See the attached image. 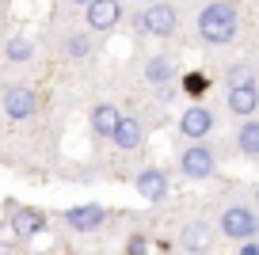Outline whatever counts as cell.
<instances>
[{"mask_svg":"<svg viewBox=\"0 0 259 255\" xmlns=\"http://www.w3.org/2000/svg\"><path fill=\"white\" fill-rule=\"evenodd\" d=\"M134 187H138V194L145 202H164V198H168V191H171L168 176H164L160 167H145V172L134 179Z\"/></svg>","mask_w":259,"mask_h":255,"instance_id":"cell-11","label":"cell"},{"mask_svg":"<svg viewBox=\"0 0 259 255\" xmlns=\"http://www.w3.org/2000/svg\"><path fill=\"white\" fill-rule=\"evenodd\" d=\"M103 221H107V209L96 206V202H84V206L65 209V225H69L73 232H96Z\"/></svg>","mask_w":259,"mask_h":255,"instance_id":"cell-9","label":"cell"},{"mask_svg":"<svg viewBox=\"0 0 259 255\" xmlns=\"http://www.w3.org/2000/svg\"><path fill=\"white\" fill-rule=\"evenodd\" d=\"M65 54L73 57V61H84V57H92V54H96V42H92V34L73 31L69 38H65Z\"/></svg>","mask_w":259,"mask_h":255,"instance_id":"cell-18","label":"cell"},{"mask_svg":"<svg viewBox=\"0 0 259 255\" xmlns=\"http://www.w3.org/2000/svg\"><path fill=\"white\" fill-rule=\"evenodd\" d=\"M145 247H149V240L141 236V232H134V236L126 240V255H145Z\"/></svg>","mask_w":259,"mask_h":255,"instance_id":"cell-20","label":"cell"},{"mask_svg":"<svg viewBox=\"0 0 259 255\" xmlns=\"http://www.w3.org/2000/svg\"><path fill=\"white\" fill-rule=\"evenodd\" d=\"M111 141H114V149H122V152L141 149V145H145V126H141V118L122 114L118 126H114V134H111Z\"/></svg>","mask_w":259,"mask_h":255,"instance_id":"cell-10","label":"cell"},{"mask_svg":"<svg viewBox=\"0 0 259 255\" xmlns=\"http://www.w3.org/2000/svg\"><path fill=\"white\" fill-rule=\"evenodd\" d=\"M183 88L191 92V96H202V92H206V76H198V72H191V76L183 80Z\"/></svg>","mask_w":259,"mask_h":255,"instance_id":"cell-21","label":"cell"},{"mask_svg":"<svg viewBox=\"0 0 259 255\" xmlns=\"http://www.w3.org/2000/svg\"><path fill=\"white\" fill-rule=\"evenodd\" d=\"M84 23H88V31H114V27L122 23V4L118 0H92V4H84Z\"/></svg>","mask_w":259,"mask_h":255,"instance_id":"cell-8","label":"cell"},{"mask_svg":"<svg viewBox=\"0 0 259 255\" xmlns=\"http://www.w3.org/2000/svg\"><path fill=\"white\" fill-rule=\"evenodd\" d=\"M225 80H229V88H236V84H255V69H251L248 61H240V65H233V69L225 72Z\"/></svg>","mask_w":259,"mask_h":255,"instance_id":"cell-19","label":"cell"},{"mask_svg":"<svg viewBox=\"0 0 259 255\" xmlns=\"http://www.w3.org/2000/svg\"><path fill=\"white\" fill-rule=\"evenodd\" d=\"M73 4H92V0H73Z\"/></svg>","mask_w":259,"mask_h":255,"instance_id":"cell-24","label":"cell"},{"mask_svg":"<svg viewBox=\"0 0 259 255\" xmlns=\"http://www.w3.org/2000/svg\"><path fill=\"white\" fill-rule=\"evenodd\" d=\"M171 76H176V61H171V57L156 54V57H149V61H145V80L153 84V88H168Z\"/></svg>","mask_w":259,"mask_h":255,"instance_id":"cell-15","label":"cell"},{"mask_svg":"<svg viewBox=\"0 0 259 255\" xmlns=\"http://www.w3.org/2000/svg\"><path fill=\"white\" fill-rule=\"evenodd\" d=\"M229 111L236 114V118H251V114L259 111V84H236V88H229Z\"/></svg>","mask_w":259,"mask_h":255,"instance_id":"cell-12","label":"cell"},{"mask_svg":"<svg viewBox=\"0 0 259 255\" xmlns=\"http://www.w3.org/2000/svg\"><path fill=\"white\" fill-rule=\"evenodd\" d=\"M236 27H240V16H236V4L229 0H210L198 12V38L206 46H229L236 38Z\"/></svg>","mask_w":259,"mask_h":255,"instance_id":"cell-1","label":"cell"},{"mask_svg":"<svg viewBox=\"0 0 259 255\" xmlns=\"http://www.w3.org/2000/svg\"><path fill=\"white\" fill-rule=\"evenodd\" d=\"M4 57H8L12 65H23L34 57V42L27 38V34H12L8 42H4Z\"/></svg>","mask_w":259,"mask_h":255,"instance_id":"cell-17","label":"cell"},{"mask_svg":"<svg viewBox=\"0 0 259 255\" xmlns=\"http://www.w3.org/2000/svg\"><path fill=\"white\" fill-rule=\"evenodd\" d=\"M8 229H12L16 240H31V236H38V232H46V214L8 202Z\"/></svg>","mask_w":259,"mask_h":255,"instance_id":"cell-6","label":"cell"},{"mask_svg":"<svg viewBox=\"0 0 259 255\" xmlns=\"http://www.w3.org/2000/svg\"><path fill=\"white\" fill-rule=\"evenodd\" d=\"M134 27H138L141 34H153V38H171L176 27H179V16H176V8H171L168 0H160V4H149L145 12H138Z\"/></svg>","mask_w":259,"mask_h":255,"instance_id":"cell-3","label":"cell"},{"mask_svg":"<svg viewBox=\"0 0 259 255\" xmlns=\"http://www.w3.org/2000/svg\"><path fill=\"white\" fill-rule=\"evenodd\" d=\"M236 149L244 156H259V118H244L236 126Z\"/></svg>","mask_w":259,"mask_h":255,"instance_id":"cell-16","label":"cell"},{"mask_svg":"<svg viewBox=\"0 0 259 255\" xmlns=\"http://www.w3.org/2000/svg\"><path fill=\"white\" fill-rule=\"evenodd\" d=\"M236 255H259V240H244Z\"/></svg>","mask_w":259,"mask_h":255,"instance_id":"cell-22","label":"cell"},{"mask_svg":"<svg viewBox=\"0 0 259 255\" xmlns=\"http://www.w3.org/2000/svg\"><path fill=\"white\" fill-rule=\"evenodd\" d=\"M218 229L225 240L233 244H244V240H255L259 236V209L255 206H225L218 217Z\"/></svg>","mask_w":259,"mask_h":255,"instance_id":"cell-2","label":"cell"},{"mask_svg":"<svg viewBox=\"0 0 259 255\" xmlns=\"http://www.w3.org/2000/svg\"><path fill=\"white\" fill-rule=\"evenodd\" d=\"M255 209H259V187H255Z\"/></svg>","mask_w":259,"mask_h":255,"instance_id":"cell-23","label":"cell"},{"mask_svg":"<svg viewBox=\"0 0 259 255\" xmlns=\"http://www.w3.org/2000/svg\"><path fill=\"white\" fill-rule=\"evenodd\" d=\"M118 118H122V114H118V107H114V103H96V107H92V134H96V137H111L114 134V126H118Z\"/></svg>","mask_w":259,"mask_h":255,"instance_id":"cell-14","label":"cell"},{"mask_svg":"<svg viewBox=\"0 0 259 255\" xmlns=\"http://www.w3.org/2000/svg\"><path fill=\"white\" fill-rule=\"evenodd\" d=\"M187 255H198V251H187Z\"/></svg>","mask_w":259,"mask_h":255,"instance_id":"cell-25","label":"cell"},{"mask_svg":"<svg viewBox=\"0 0 259 255\" xmlns=\"http://www.w3.org/2000/svg\"><path fill=\"white\" fill-rule=\"evenodd\" d=\"M179 172H183L187 179H210L213 172H218V156H213L210 145L194 141L183 149V156H179Z\"/></svg>","mask_w":259,"mask_h":255,"instance_id":"cell-4","label":"cell"},{"mask_svg":"<svg viewBox=\"0 0 259 255\" xmlns=\"http://www.w3.org/2000/svg\"><path fill=\"white\" fill-rule=\"evenodd\" d=\"M0 103H4V114H8L12 122H27L38 111V96H34V88H27V84H8L4 96H0Z\"/></svg>","mask_w":259,"mask_h":255,"instance_id":"cell-5","label":"cell"},{"mask_svg":"<svg viewBox=\"0 0 259 255\" xmlns=\"http://www.w3.org/2000/svg\"><path fill=\"white\" fill-rule=\"evenodd\" d=\"M179 134L187 137V141H206V137L213 134V111L210 107H187L183 114H179Z\"/></svg>","mask_w":259,"mask_h":255,"instance_id":"cell-7","label":"cell"},{"mask_svg":"<svg viewBox=\"0 0 259 255\" xmlns=\"http://www.w3.org/2000/svg\"><path fill=\"white\" fill-rule=\"evenodd\" d=\"M210 244H213V229H210L206 221H191V225H183V247H187V251L206 255V251H210Z\"/></svg>","mask_w":259,"mask_h":255,"instance_id":"cell-13","label":"cell"}]
</instances>
